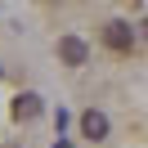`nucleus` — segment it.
Listing matches in <instances>:
<instances>
[{
    "mask_svg": "<svg viewBox=\"0 0 148 148\" xmlns=\"http://www.w3.org/2000/svg\"><path fill=\"white\" fill-rule=\"evenodd\" d=\"M103 45L117 49V54H126V49L135 45V27H130V23H121V18H112L108 27H103Z\"/></svg>",
    "mask_w": 148,
    "mask_h": 148,
    "instance_id": "nucleus-1",
    "label": "nucleus"
},
{
    "mask_svg": "<svg viewBox=\"0 0 148 148\" xmlns=\"http://www.w3.org/2000/svg\"><path fill=\"white\" fill-rule=\"evenodd\" d=\"M58 58H63L67 67H81L85 58H90V49H85V40H76V36H63V40H58Z\"/></svg>",
    "mask_w": 148,
    "mask_h": 148,
    "instance_id": "nucleus-2",
    "label": "nucleus"
},
{
    "mask_svg": "<svg viewBox=\"0 0 148 148\" xmlns=\"http://www.w3.org/2000/svg\"><path fill=\"white\" fill-rule=\"evenodd\" d=\"M81 130H85V139H103L108 135V117H103V112H81Z\"/></svg>",
    "mask_w": 148,
    "mask_h": 148,
    "instance_id": "nucleus-3",
    "label": "nucleus"
},
{
    "mask_svg": "<svg viewBox=\"0 0 148 148\" xmlns=\"http://www.w3.org/2000/svg\"><path fill=\"white\" fill-rule=\"evenodd\" d=\"M14 117H18V121L40 117V94H18V99H14Z\"/></svg>",
    "mask_w": 148,
    "mask_h": 148,
    "instance_id": "nucleus-4",
    "label": "nucleus"
},
{
    "mask_svg": "<svg viewBox=\"0 0 148 148\" xmlns=\"http://www.w3.org/2000/svg\"><path fill=\"white\" fill-rule=\"evenodd\" d=\"M144 36H148V18H144Z\"/></svg>",
    "mask_w": 148,
    "mask_h": 148,
    "instance_id": "nucleus-5",
    "label": "nucleus"
}]
</instances>
